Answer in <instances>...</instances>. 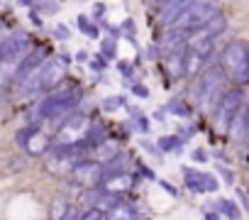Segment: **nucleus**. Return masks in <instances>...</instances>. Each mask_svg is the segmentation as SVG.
I'll return each instance as SVG.
<instances>
[{
	"label": "nucleus",
	"mask_w": 249,
	"mask_h": 220,
	"mask_svg": "<svg viewBox=\"0 0 249 220\" xmlns=\"http://www.w3.org/2000/svg\"><path fill=\"white\" fill-rule=\"evenodd\" d=\"M90 66H93L95 71H103V66H105V64H103V61H100V56H98L95 61H90Z\"/></svg>",
	"instance_id": "c9c22d12"
},
{
	"label": "nucleus",
	"mask_w": 249,
	"mask_h": 220,
	"mask_svg": "<svg viewBox=\"0 0 249 220\" xmlns=\"http://www.w3.org/2000/svg\"><path fill=\"white\" fill-rule=\"evenodd\" d=\"M166 3H169V0H152V5H154V8H164Z\"/></svg>",
	"instance_id": "4c0bfd02"
},
{
	"label": "nucleus",
	"mask_w": 249,
	"mask_h": 220,
	"mask_svg": "<svg viewBox=\"0 0 249 220\" xmlns=\"http://www.w3.org/2000/svg\"><path fill=\"white\" fill-rule=\"evenodd\" d=\"M247 59H249V47H247L244 42L234 39V42H230V44L222 47L220 59H217V66H220L227 76H234V73L247 64Z\"/></svg>",
	"instance_id": "0eeeda50"
},
{
	"label": "nucleus",
	"mask_w": 249,
	"mask_h": 220,
	"mask_svg": "<svg viewBox=\"0 0 249 220\" xmlns=\"http://www.w3.org/2000/svg\"><path fill=\"white\" fill-rule=\"evenodd\" d=\"M242 103H244V93L239 88H230L220 95L217 105H215V115H213V123L220 132H227L232 120L237 118V113L242 110Z\"/></svg>",
	"instance_id": "39448f33"
},
{
	"label": "nucleus",
	"mask_w": 249,
	"mask_h": 220,
	"mask_svg": "<svg viewBox=\"0 0 249 220\" xmlns=\"http://www.w3.org/2000/svg\"><path fill=\"white\" fill-rule=\"evenodd\" d=\"M225 81H227V73L220 66L205 69L203 76L193 86V103H198L203 110H208L210 105H217L220 95L225 93Z\"/></svg>",
	"instance_id": "f257e3e1"
},
{
	"label": "nucleus",
	"mask_w": 249,
	"mask_h": 220,
	"mask_svg": "<svg viewBox=\"0 0 249 220\" xmlns=\"http://www.w3.org/2000/svg\"><path fill=\"white\" fill-rule=\"evenodd\" d=\"M132 186V179L127 176V174H115V176H105L103 181H100V188L103 191H107V193H115V196H120V193H124Z\"/></svg>",
	"instance_id": "a211bd4d"
},
{
	"label": "nucleus",
	"mask_w": 249,
	"mask_h": 220,
	"mask_svg": "<svg viewBox=\"0 0 249 220\" xmlns=\"http://www.w3.org/2000/svg\"><path fill=\"white\" fill-rule=\"evenodd\" d=\"M64 220H83V215H81L76 208H69V210H66V215H64Z\"/></svg>",
	"instance_id": "2f4dec72"
},
{
	"label": "nucleus",
	"mask_w": 249,
	"mask_h": 220,
	"mask_svg": "<svg viewBox=\"0 0 249 220\" xmlns=\"http://www.w3.org/2000/svg\"><path fill=\"white\" fill-rule=\"evenodd\" d=\"M44 61H47V52H44V49H35V52H30L25 59H20V61H18L15 73H13V83H15V86H20V83H22L30 73H35Z\"/></svg>",
	"instance_id": "f8f14e48"
},
{
	"label": "nucleus",
	"mask_w": 249,
	"mask_h": 220,
	"mask_svg": "<svg viewBox=\"0 0 249 220\" xmlns=\"http://www.w3.org/2000/svg\"><path fill=\"white\" fill-rule=\"evenodd\" d=\"M54 32H56V37H61V39H69V30H66V27H61V25H59Z\"/></svg>",
	"instance_id": "f704fd0d"
},
{
	"label": "nucleus",
	"mask_w": 249,
	"mask_h": 220,
	"mask_svg": "<svg viewBox=\"0 0 249 220\" xmlns=\"http://www.w3.org/2000/svg\"><path fill=\"white\" fill-rule=\"evenodd\" d=\"M30 54V37L22 32L10 35L8 39L0 42V61H8V64H18L20 59H25Z\"/></svg>",
	"instance_id": "1a4fd4ad"
},
{
	"label": "nucleus",
	"mask_w": 249,
	"mask_h": 220,
	"mask_svg": "<svg viewBox=\"0 0 249 220\" xmlns=\"http://www.w3.org/2000/svg\"><path fill=\"white\" fill-rule=\"evenodd\" d=\"M169 113H171V115H178V118H186V115H188V108H186L183 103H178V100H171V103H169Z\"/></svg>",
	"instance_id": "cd10ccee"
},
{
	"label": "nucleus",
	"mask_w": 249,
	"mask_h": 220,
	"mask_svg": "<svg viewBox=\"0 0 249 220\" xmlns=\"http://www.w3.org/2000/svg\"><path fill=\"white\" fill-rule=\"evenodd\" d=\"M69 176H71V181L78 183V186L95 188V186H100V181H103V176H105V169H103L100 162H93V159H78V162L71 166Z\"/></svg>",
	"instance_id": "423d86ee"
},
{
	"label": "nucleus",
	"mask_w": 249,
	"mask_h": 220,
	"mask_svg": "<svg viewBox=\"0 0 249 220\" xmlns=\"http://www.w3.org/2000/svg\"><path fill=\"white\" fill-rule=\"evenodd\" d=\"M25 152L27 154H32V157H42V154H47L49 149H52V142H49V137L39 130V128H35L32 130V135L25 140Z\"/></svg>",
	"instance_id": "2eb2a0df"
},
{
	"label": "nucleus",
	"mask_w": 249,
	"mask_h": 220,
	"mask_svg": "<svg viewBox=\"0 0 249 220\" xmlns=\"http://www.w3.org/2000/svg\"><path fill=\"white\" fill-rule=\"evenodd\" d=\"M78 30H81V32H86V35H88V37H93V39L98 37V27H95V22H90L86 15H78Z\"/></svg>",
	"instance_id": "5701e85b"
},
{
	"label": "nucleus",
	"mask_w": 249,
	"mask_h": 220,
	"mask_svg": "<svg viewBox=\"0 0 249 220\" xmlns=\"http://www.w3.org/2000/svg\"><path fill=\"white\" fill-rule=\"evenodd\" d=\"M164 64H166V71H169L171 81L183 78L186 76V44L164 52Z\"/></svg>",
	"instance_id": "ddd939ff"
},
{
	"label": "nucleus",
	"mask_w": 249,
	"mask_h": 220,
	"mask_svg": "<svg viewBox=\"0 0 249 220\" xmlns=\"http://www.w3.org/2000/svg\"><path fill=\"white\" fill-rule=\"evenodd\" d=\"M159 149L161 152H176L178 147H181V137H176V135H166V137H159Z\"/></svg>",
	"instance_id": "412c9836"
},
{
	"label": "nucleus",
	"mask_w": 249,
	"mask_h": 220,
	"mask_svg": "<svg viewBox=\"0 0 249 220\" xmlns=\"http://www.w3.org/2000/svg\"><path fill=\"white\" fill-rule=\"evenodd\" d=\"M88 128H90V123H88L86 115H81V113L66 115L61 128L56 130V145H76V142H81L88 135Z\"/></svg>",
	"instance_id": "6e6552de"
},
{
	"label": "nucleus",
	"mask_w": 249,
	"mask_h": 220,
	"mask_svg": "<svg viewBox=\"0 0 249 220\" xmlns=\"http://www.w3.org/2000/svg\"><path fill=\"white\" fill-rule=\"evenodd\" d=\"M161 186H164V188H166V191H169V193H171V196H176V188H174V186H171V183H161Z\"/></svg>",
	"instance_id": "ea45409f"
},
{
	"label": "nucleus",
	"mask_w": 249,
	"mask_h": 220,
	"mask_svg": "<svg viewBox=\"0 0 249 220\" xmlns=\"http://www.w3.org/2000/svg\"><path fill=\"white\" fill-rule=\"evenodd\" d=\"M83 220H107V213L100 210V208H95V205H90V208L83 213Z\"/></svg>",
	"instance_id": "a878e982"
},
{
	"label": "nucleus",
	"mask_w": 249,
	"mask_h": 220,
	"mask_svg": "<svg viewBox=\"0 0 249 220\" xmlns=\"http://www.w3.org/2000/svg\"><path fill=\"white\" fill-rule=\"evenodd\" d=\"M107 220H137V213H135V208H130L127 203L117 201V203L107 210Z\"/></svg>",
	"instance_id": "6ab92c4d"
},
{
	"label": "nucleus",
	"mask_w": 249,
	"mask_h": 220,
	"mask_svg": "<svg viewBox=\"0 0 249 220\" xmlns=\"http://www.w3.org/2000/svg\"><path fill=\"white\" fill-rule=\"evenodd\" d=\"M66 210H69V205H66L64 201H56V203L52 205V220H64Z\"/></svg>",
	"instance_id": "bb28decb"
},
{
	"label": "nucleus",
	"mask_w": 249,
	"mask_h": 220,
	"mask_svg": "<svg viewBox=\"0 0 249 220\" xmlns=\"http://www.w3.org/2000/svg\"><path fill=\"white\" fill-rule=\"evenodd\" d=\"M76 61H88V54L86 52H76Z\"/></svg>",
	"instance_id": "e433bc0d"
},
{
	"label": "nucleus",
	"mask_w": 249,
	"mask_h": 220,
	"mask_svg": "<svg viewBox=\"0 0 249 220\" xmlns=\"http://www.w3.org/2000/svg\"><path fill=\"white\" fill-rule=\"evenodd\" d=\"M193 3V0H169L164 8H159V25L164 27H171L176 22V18Z\"/></svg>",
	"instance_id": "dca6fc26"
},
{
	"label": "nucleus",
	"mask_w": 249,
	"mask_h": 220,
	"mask_svg": "<svg viewBox=\"0 0 249 220\" xmlns=\"http://www.w3.org/2000/svg\"><path fill=\"white\" fill-rule=\"evenodd\" d=\"M122 32H124V39L132 42V39H135V32H137V30H135V20H124V22H122Z\"/></svg>",
	"instance_id": "c85d7f7f"
},
{
	"label": "nucleus",
	"mask_w": 249,
	"mask_h": 220,
	"mask_svg": "<svg viewBox=\"0 0 249 220\" xmlns=\"http://www.w3.org/2000/svg\"><path fill=\"white\" fill-rule=\"evenodd\" d=\"M100 52H103L105 59H115V56H117V44H115V39H103V42H100Z\"/></svg>",
	"instance_id": "b1692460"
},
{
	"label": "nucleus",
	"mask_w": 249,
	"mask_h": 220,
	"mask_svg": "<svg viewBox=\"0 0 249 220\" xmlns=\"http://www.w3.org/2000/svg\"><path fill=\"white\" fill-rule=\"evenodd\" d=\"M205 220H220V215H217V213H210V210H208V213H205Z\"/></svg>",
	"instance_id": "58836bf2"
},
{
	"label": "nucleus",
	"mask_w": 249,
	"mask_h": 220,
	"mask_svg": "<svg viewBox=\"0 0 249 220\" xmlns=\"http://www.w3.org/2000/svg\"><path fill=\"white\" fill-rule=\"evenodd\" d=\"M132 95H137V98H147V95H149V88L142 86V83H132Z\"/></svg>",
	"instance_id": "7c9ffc66"
},
{
	"label": "nucleus",
	"mask_w": 249,
	"mask_h": 220,
	"mask_svg": "<svg viewBox=\"0 0 249 220\" xmlns=\"http://www.w3.org/2000/svg\"><path fill=\"white\" fill-rule=\"evenodd\" d=\"M32 130H35V125H30V128H22V130H18V135H15V142H18V145L22 147V145H25V140H27V137L32 135Z\"/></svg>",
	"instance_id": "c756f323"
},
{
	"label": "nucleus",
	"mask_w": 249,
	"mask_h": 220,
	"mask_svg": "<svg viewBox=\"0 0 249 220\" xmlns=\"http://www.w3.org/2000/svg\"><path fill=\"white\" fill-rule=\"evenodd\" d=\"M142 147H144V149H147V152H154V154H157V157H159V154H161V149H159V145H149V142H147V140H142Z\"/></svg>",
	"instance_id": "473e14b6"
},
{
	"label": "nucleus",
	"mask_w": 249,
	"mask_h": 220,
	"mask_svg": "<svg viewBox=\"0 0 249 220\" xmlns=\"http://www.w3.org/2000/svg\"><path fill=\"white\" fill-rule=\"evenodd\" d=\"M227 132H230V137L234 142H247L249 140V108H242L239 110Z\"/></svg>",
	"instance_id": "f3484780"
},
{
	"label": "nucleus",
	"mask_w": 249,
	"mask_h": 220,
	"mask_svg": "<svg viewBox=\"0 0 249 220\" xmlns=\"http://www.w3.org/2000/svg\"><path fill=\"white\" fill-rule=\"evenodd\" d=\"M217 210H222L230 220H239V208H237V203H232L230 198H220V201H217Z\"/></svg>",
	"instance_id": "aec40b11"
},
{
	"label": "nucleus",
	"mask_w": 249,
	"mask_h": 220,
	"mask_svg": "<svg viewBox=\"0 0 249 220\" xmlns=\"http://www.w3.org/2000/svg\"><path fill=\"white\" fill-rule=\"evenodd\" d=\"M81 88H66L61 93H54L49 98H44L39 105H37V120H54V118H61V115H69L71 110L81 103Z\"/></svg>",
	"instance_id": "7ed1b4c3"
},
{
	"label": "nucleus",
	"mask_w": 249,
	"mask_h": 220,
	"mask_svg": "<svg viewBox=\"0 0 249 220\" xmlns=\"http://www.w3.org/2000/svg\"><path fill=\"white\" fill-rule=\"evenodd\" d=\"M213 42L208 37H188L186 42V76H198L208 69L213 56Z\"/></svg>",
	"instance_id": "20e7f679"
},
{
	"label": "nucleus",
	"mask_w": 249,
	"mask_h": 220,
	"mask_svg": "<svg viewBox=\"0 0 249 220\" xmlns=\"http://www.w3.org/2000/svg\"><path fill=\"white\" fill-rule=\"evenodd\" d=\"M181 174H183L188 191L193 193H215L220 188V181L215 179V174H203V171H196L193 166H183Z\"/></svg>",
	"instance_id": "9d476101"
},
{
	"label": "nucleus",
	"mask_w": 249,
	"mask_h": 220,
	"mask_svg": "<svg viewBox=\"0 0 249 220\" xmlns=\"http://www.w3.org/2000/svg\"><path fill=\"white\" fill-rule=\"evenodd\" d=\"M64 76H66V61L64 59H47L39 66V93L52 91L56 83H61Z\"/></svg>",
	"instance_id": "9b49d317"
},
{
	"label": "nucleus",
	"mask_w": 249,
	"mask_h": 220,
	"mask_svg": "<svg viewBox=\"0 0 249 220\" xmlns=\"http://www.w3.org/2000/svg\"><path fill=\"white\" fill-rule=\"evenodd\" d=\"M193 162H200V164H203V162H208V154H205L203 149H196V152H193Z\"/></svg>",
	"instance_id": "72a5a7b5"
},
{
	"label": "nucleus",
	"mask_w": 249,
	"mask_h": 220,
	"mask_svg": "<svg viewBox=\"0 0 249 220\" xmlns=\"http://www.w3.org/2000/svg\"><path fill=\"white\" fill-rule=\"evenodd\" d=\"M122 105H124V98H122V95H110V98L103 100V108L107 110V113H112V110H117V108H122Z\"/></svg>",
	"instance_id": "393cba45"
},
{
	"label": "nucleus",
	"mask_w": 249,
	"mask_h": 220,
	"mask_svg": "<svg viewBox=\"0 0 249 220\" xmlns=\"http://www.w3.org/2000/svg\"><path fill=\"white\" fill-rule=\"evenodd\" d=\"M217 13H220V0H193V3L176 18V22L171 25V30H178L183 35H191L198 27H203Z\"/></svg>",
	"instance_id": "f03ea898"
},
{
	"label": "nucleus",
	"mask_w": 249,
	"mask_h": 220,
	"mask_svg": "<svg viewBox=\"0 0 249 220\" xmlns=\"http://www.w3.org/2000/svg\"><path fill=\"white\" fill-rule=\"evenodd\" d=\"M225 30H227V18H225L222 13H217V15H213L203 27H198L196 32H191L188 37H208V39H215V37H220Z\"/></svg>",
	"instance_id": "4468645a"
},
{
	"label": "nucleus",
	"mask_w": 249,
	"mask_h": 220,
	"mask_svg": "<svg viewBox=\"0 0 249 220\" xmlns=\"http://www.w3.org/2000/svg\"><path fill=\"white\" fill-rule=\"evenodd\" d=\"M13 73H15L13 64L0 61V95H3V91H5V83H8V81H13Z\"/></svg>",
	"instance_id": "4be33fe9"
}]
</instances>
